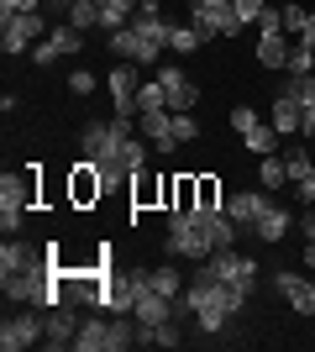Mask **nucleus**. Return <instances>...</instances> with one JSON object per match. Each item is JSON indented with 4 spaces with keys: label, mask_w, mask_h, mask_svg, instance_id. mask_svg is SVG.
Listing matches in <instances>:
<instances>
[{
    "label": "nucleus",
    "mask_w": 315,
    "mask_h": 352,
    "mask_svg": "<svg viewBox=\"0 0 315 352\" xmlns=\"http://www.w3.org/2000/svg\"><path fill=\"white\" fill-rule=\"evenodd\" d=\"M195 274L200 279H215V284H231V289H242V294L257 289V263L247 252H231V248H215L205 263H195Z\"/></svg>",
    "instance_id": "nucleus-1"
},
{
    "label": "nucleus",
    "mask_w": 315,
    "mask_h": 352,
    "mask_svg": "<svg viewBox=\"0 0 315 352\" xmlns=\"http://www.w3.org/2000/svg\"><path fill=\"white\" fill-rule=\"evenodd\" d=\"M174 258H189V263H205L210 252V226L205 221H195L189 210H168V242H163Z\"/></svg>",
    "instance_id": "nucleus-2"
},
{
    "label": "nucleus",
    "mask_w": 315,
    "mask_h": 352,
    "mask_svg": "<svg viewBox=\"0 0 315 352\" xmlns=\"http://www.w3.org/2000/svg\"><path fill=\"white\" fill-rule=\"evenodd\" d=\"M189 27L200 32V43H215V37H237V32H242L237 0H189Z\"/></svg>",
    "instance_id": "nucleus-3"
},
{
    "label": "nucleus",
    "mask_w": 315,
    "mask_h": 352,
    "mask_svg": "<svg viewBox=\"0 0 315 352\" xmlns=\"http://www.w3.org/2000/svg\"><path fill=\"white\" fill-rule=\"evenodd\" d=\"M43 337H47V310L43 305H21L16 316L0 321V347H5V352H27V347H37Z\"/></svg>",
    "instance_id": "nucleus-4"
},
{
    "label": "nucleus",
    "mask_w": 315,
    "mask_h": 352,
    "mask_svg": "<svg viewBox=\"0 0 315 352\" xmlns=\"http://www.w3.org/2000/svg\"><path fill=\"white\" fill-rule=\"evenodd\" d=\"M121 137H132V121H84V132H79V158H90V163H105L110 153L121 147Z\"/></svg>",
    "instance_id": "nucleus-5"
},
{
    "label": "nucleus",
    "mask_w": 315,
    "mask_h": 352,
    "mask_svg": "<svg viewBox=\"0 0 315 352\" xmlns=\"http://www.w3.org/2000/svg\"><path fill=\"white\" fill-rule=\"evenodd\" d=\"M148 294V268H132V274H105V300L100 310L105 316H126L137 310V300Z\"/></svg>",
    "instance_id": "nucleus-6"
},
{
    "label": "nucleus",
    "mask_w": 315,
    "mask_h": 352,
    "mask_svg": "<svg viewBox=\"0 0 315 352\" xmlns=\"http://www.w3.org/2000/svg\"><path fill=\"white\" fill-rule=\"evenodd\" d=\"M5 27H0V47L5 53H32L37 47V37H43V11H16V16H0Z\"/></svg>",
    "instance_id": "nucleus-7"
},
{
    "label": "nucleus",
    "mask_w": 315,
    "mask_h": 352,
    "mask_svg": "<svg viewBox=\"0 0 315 352\" xmlns=\"http://www.w3.org/2000/svg\"><path fill=\"white\" fill-rule=\"evenodd\" d=\"M158 85H163V95H168V111H195V100H200V85H195V79H189L184 69L163 63V69H158Z\"/></svg>",
    "instance_id": "nucleus-8"
},
{
    "label": "nucleus",
    "mask_w": 315,
    "mask_h": 352,
    "mask_svg": "<svg viewBox=\"0 0 315 352\" xmlns=\"http://www.w3.org/2000/svg\"><path fill=\"white\" fill-rule=\"evenodd\" d=\"M105 85H110V105H116V116L132 121L137 116V89H142V85H137V69H132V63H116Z\"/></svg>",
    "instance_id": "nucleus-9"
},
{
    "label": "nucleus",
    "mask_w": 315,
    "mask_h": 352,
    "mask_svg": "<svg viewBox=\"0 0 315 352\" xmlns=\"http://www.w3.org/2000/svg\"><path fill=\"white\" fill-rule=\"evenodd\" d=\"M273 289L289 300V310H300V316H315V284H310V279H300L294 268H279V274H273Z\"/></svg>",
    "instance_id": "nucleus-10"
},
{
    "label": "nucleus",
    "mask_w": 315,
    "mask_h": 352,
    "mask_svg": "<svg viewBox=\"0 0 315 352\" xmlns=\"http://www.w3.org/2000/svg\"><path fill=\"white\" fill-rule=\"evenodd\" d=\"M300 126H305V105L294 100L289 85H279L273 89V132L279 137H300Z\"/></svg>",
    "instance_id": "nucleus-11"
},
{
    "label": "nucleus",
    "mask_w": 315,
    "mask_h": 352,
    "mask_svg": "<svg viewBox=\"0 0 315 352\" xmlns=\"http://www.w3.org/2000/svg\"><path fill=\"white\" fill-rule=\"evenodd\" d=\"M47 263V248L37 252L32 242H21V236H5V248H0V279L5 274H27V268H43Z\"/></svg>",
    "instance_id": "nucleus-12"
},
{
    "label": "nucleus",
    "mask_w": 315,
    "mask_h": 352,
    "mask_svg": "<svg viewBox=\"0 0 315 352\" xmlns=\"http://www.w3.org/2000/svg\"><path fill=\"white\" fill-rule=\"evenodd\" d=\"M137 132L152 142V153H174L179 137H174V111H142L137 116Z\"/></svg>",
    "instance_id": "nucleus-13"
},
{
    "label": "nucleus",
    "mask_w": 315,
    "mask_h": 352,
    "mask_svg": "<svg viewBox=\"0 0 315 352\" xmlns=\"http://www.w3.org/2000/svg\"><path fill=\"white\" fill-rule=\"evenodd\" d=\"M100 195H105V179H100V168H95L90 158H79V168L69 174V200H74V206H95Z\"/></svg>",
    "instance_id": "nucleus-14"
},
{
    "label": "nucleus",
    "mask_w": 315,
    "mask_h": 352,
    "mask_svg": "<svg viewBox=\"0 0 315 352\" xmlns=\"http://www.w3.org/2000/svg\"><path fill=\"white\" fill-rule=\"evenodd\" d=\"M268 206H273V200H268V190H242V195H231V200H226V216L237 221L242 232H253V221L263 216Z\"/></svg>",
    "instance_id": "nucleus-15"
},
{
    "label": "nucleus",
    "mask_w": 315,
    "mask_h": 352,
    "mask_svg": "<svg viewBox=\"0 0 315 352\" xmlns=\"http://www.w3.org/2000/svg\"><path fill=\"white\" fill-rule=\"evenodd\" d=\"M74 337H79V316L69 305H53L47 310V337H43V347H74Z\"/></svg>",
    "instance_id": "nucleus-16"
},
{
    "label": "nucleus",
    "mask_w": 315,
    "mask_h": 352,
    "mask_svg": "<svg viewBox=\"0 0 315 352\" xmlns=\"http://www.w3.org/2000/svg\"><path fill=\"white\" fill-rule=\"evenodd\" d=\"M32 179H37V163H27V174L0 179V210H27L32 206Z\"/></svg>",
    "instance_id": "nucleus-17"
},
{
    "label": "nucleus",
    "mask_w": 315,
    "mask_h": 352,
    "mask_svg": "<svg viewBox=\"0 0 315 352\" xmlns=\"http://www.w3.org/2000/svg\"><path fill=\"white\" fill-rule=\"evenodd\" d=\"M174 316H179V300H168V294H142V300H137V326H163V321H174ZM184 321V316H179Z\"/></svg>",
    "instance_id": "nucleus-18"
},
{
    "label": "nucleus",
    "mask_w": 315,
    "mask_h": 352,
    "mask_svg": "<svg viewBox=\"0 0 315 352\" xmlns=\"http://www.w3.org/2000/svg\"><path fill=\"white\" fill-rule=\"evenodd\" d=\"M289 226H294V210L268 206L263 216L253 221V236H257V242H284V236H289Z\"/></svg>",
    "instance_id": "nucleus-19"
},
{
    "label": "nucleus",
    "mask_w": 315,
    "mask_h": 352,
    "mask_svg": "<svg viewBox=\"0 0 315 352\" xmlns=\"http://www.w3.org/2000/svg\"><path fill=\"white\" fill-rule=\"evenodd\" d=\"M74 352H110V316H90V321H79Z\"/></svg>",
    "instance_id": "nucleus-20"
},
{
    "label": "nucleus",
    "mask_w": 315,
    "mask_h": 352,
    "mask_svg": "<svg viewBox=\"0 0 315 352\" xmlns=\"http://www.w3.org/2000/svg\"><path fill=\"white\" fill-rule=\"evenodd\" d=\"M289 37L284 32H263V37H257V63H263V69H289Z\"/></svg>",
    "instance_id": "nucleus-21"
},
{
    "label": "nucleus",
    "mask_w": 315,
    "mask_h": 352,
    "mask_svg": "<svg viewBox=\"0 0 315 352\" xmlns=\"http://www.w3.org/2000/svg\"><path fill=\"white\" fill-rule=\"evenodd\" d=\"M142 0H100V32H121V27H132V16Z\"/></svg>",
    "instance_id": "nucleus-22"
},
{
    "label": "nucleus",
    "mask_w": 315,
    "mask_h": 352,
    "mask_svg": "<svg viewBox=\"0 0 315 352\" xmlns=\"http://www.w3.org/2000/svg\"><path fill=\"white\" fill-rule=\"evenodd\" d=\"M148 289H152V294H168V300H179V294H184L179 263H158V268H148Z\"/></svg>",
    "instance_id": "nucleus-23"
},
{
    "label": "nucleus",
    "mask_w": 315,
    "mask_h": 352,
    "mask_svg": "<svg viewBox=\"0 0 315 352\" xmlns=\"http://www.w3.org/2000/svg\"><path fill=\"white\" fill-rule=\"evenodd\" d=\"M242 142H247V153H257V158H268L273 147H279V132H273V121H268V126L257 121V126H253L247 137H242Z\"/></svg>",
    "instance_id": "nucleus-24"
},
{
    "label": "nucleus",
    "mask_w": 315,
    "mask_h": 352,
    "mask_svg": "<svg viewBox=\"0 0 315 352\" xmlns=\"http://www.w3.org/2000/svg\"><path fill=\"white\" fill-rule=\"evenodd\" d=\"M137 47H142V37H137L132 27L110 32V53H116V63H137Z\"/></svg>",
    "instance_id": "nucleus-25"
},
{
    "label": "nucleus",
    "mask_w": 315,
    "mask_h": 352,
    "mask_svg": "<svg viewBox=\"0 0 315 352\" xmlns=\"http://www.w3.org/2000/svg\"><path fill=\"white\" fill-rule=\"evenodd\" d=\"M69 27L95 32V27H100V0H74V11H69Z\"/></svg>",
    "instance_id": "nucleus-26"
},
{
    "label": "nucleus",
    "mask_w": 315,
    "mask_h": 352,
    "mask_svg": "<svg viewBox=\"0 0 315 352\" xmlns=\"http://www.w3.org/2000/svg\"><path fill=\"white\" fill-rule=\"evenodd\" d=\"M257 174H263V190H268V195H273V190H284V184H289V168H284V158H279V153H268Z\"/></svg>",
    "instance_id": "nucleus-27"
},
{
    "label": "nucleus",
    "mask_w": 315,
    "mask_h": 352,
    "mask_svg": "<svg viewBox=\"0 0 315 352\" xmlns=\"http://www.w3.org/2000/svg\"><path fill=\"white\" fill-rule=\"evenodd\" d=\"M137 347V326L126 316H110V352H132Z\"/></svg>",
    "instance_id": "nucleus-28"
},
{
    "label": "nucleus",
    "mask_w": 315,
    "mask_h": 352,
    "mask_svg": "<svg viewBox=\"0 0 315 352\" xmlns=\"http://www.w3.org/2000/svg\"><path fill=\"white\" fill-rule=\"evenodd\" d=\"M237 232H242V226L221 210V216L210 221V248H231V242H237Z\"/></svg>",
    "instance_id": "nucleus-29"
},
{
    "label": "nucleus",
    "mask_w": 315,
    "mask_h": 352,
    "mask_svg": "<svg viewBox=\"0 0 315 352\" xmlns=\"http://www.w3.org/2000/svg\"><path fill=\"white\" fill-rule=\"evenodd\" d=\"M142 111H168V95H163V85H158V79L137 89V116H142Z\"/></svg>",
    "instance_id": "nucleus-30"
},
{
    "label": "nucleus",
    "mask_w": 315,
    "mask_h": 352,
    "mask_svg": "<svg viewBox=\"0 0 315 352\" xmlns=\"http://www.w3.org/2000/svg\"><path fill=\"white\" fill-rule=\"evenodd\" d=\"M289 74H294V79L315 74V47H305V43H294V47H289Z\"/></svg>",
    "instance_id": "nucleus-31"
},
{
    "label": "nucleus",
    "mask_w": 315,
    "mask_h": 352,
    "mask_svg": "<svg viewBox=\"0 0 315 352\" xmlns=\"http://www.w3.org/2000/svg\"><path fill=\"white\" fill-rule=\"evenodd\" d=\"M168 47H174V53H195V47H200V32L174 21V27H168Z\"/></svg>",
    "instance_id": "nucleus-32"
},
{
    "label": "nucleus",
    "mask_w": 315,
    "mask_h": 352,
    "mask_svg": "<svg viewBox=\"0 0 315 352\" xmlns=\"http://www.w3.org/2000/svg\"><path fill=\"white\" fill-rule=\"evenodd\" d=\"M305 16H310V11H305V6H294V0H289V6H279V21H284V37H300V32H305Z\"/></svg>",
    "instance_id": "nucleus-33"
},
{
    "label": "nucleus",
    "mask_w": 315,
    "mask_h": 352,
    "mask_svg": "<svg viewBox=\"0 0 315 352\" xmlns=\"http://www.w3.org/2000/svg\"><path fill=\"white\" fill-rule=\"evenodd\" d=\"M284 168H289V184L310 174V153H305V142H300V147H289V153H284Z\"/></svg>",
    "instance_id": "nucleus-34"
},
{
    "label": "nucleus",
    "mask_w": 315,
    "mask_h": 352,
    "mask_svg": "<svg viewBox=\"0 0 315 352\" xmlns=\"http://www.w3.org/2000/svg\"><path fill=\"white\" fill-rule=\"evenodd\" d=\"M195 190H200V206L205 210H221V184H215L210 174H195Z\"/></svg>",
    "instance_id": "nucleus-35"
},
{
    "label": "nucleus",
    "mask_w": 315,
    "mask_h": 352,
    "mask_svg": "<svg viewBox=\"0 0 315 352\" xmlns=\"http://www.w3.org/2000/svg\"><path fill=\"white\" fill-rule=\"evenodd\" d=\"M174 137H179V142H195V137H200V121L189 116V111H174Z\"/></svg>",
    "instance_id": "nucleus-36"
},
{
    "label": "nucleus",
    "mask_w": 315,
    "mask_h": 352,
    "mask_svg": "<svg viewBox=\"0 0 315 352\" xmlns=\"http://www.w3.org/2000/svg\"><path fill=\"white\" fill-rule=\"evenodd\" d=\"M289 89H294V100H300V105H315V74H305V79L289 74Z\"/></svg>",
    "instance_id": "nucleus-37"
},
{
    "label": "nucleus",
    "mask_w": 315,
    "mask_h": 352,
    "mask_svg": "<svg viewBox=\"0 0 315 352\" xmlns=\"http://www.w3.org/2000/svg\"><path fill=\"white\" fill-rule=\"evenodd\" d=\"M231 126H237V132L247 137V132L257 126V111H253V105H231Z\"/></svg>",
    "instance_id": "nucleus-38"
},
{
    "label": "nucleus",
    "mask_w": 315,
    "mask_h": 352,
    "mask_svg": "<svg viewBox=\"0 0 315 352\" xmlns=\"http://www.w3.org/2000/svg\"><path fill=\"white\" fill-rule=\"evenodd\" d=\"M294 200H300V206H315V163H310L305 179H294Z\"/></svg>",
    "instance_id": "nucleus-39"
},
{
    "label": "nucleus",
    "mask_w": 315,
    "mask_h": 352,
    "mask_svg": "<svg viewBox=\"0 0 315 352\" xmlns=\"http://www.w3.org/2000/svg\"><path fill=\"white\" fill-rule=\"evenodd\" d=\"M263 11H268V0H237V16H242V27H247V21H257Z\"/></svg>",
    "instance_id": "nucleus-40"
},
{
    "label": "nucleus",
    "mask_w": 315,
    "mask_h": 352,
    "mask_svg": "<svg viewBox=\"0 0 315 352\" xmlns=\"http://www.w3.org/2000/svg\"><path fill=\"white\" fill-rule=\"evenodd\" d=\"M69 89H74V95H90V89H95V74L90 69H74V74H69Z\"/></svg>",
    "instance_id": "nucleus-41"
},
{
    "label": "nucleus",
    "mask_w": 315,
    "mask_h": 352,
    "mask_svg": "<svg viewBox=\"0 0 315 352\" xmlns=\"http://www.w3.org/2000/svg\"><path fill=\"white\" fill-rule=\"evenodd\" d=\"M21 221H27V210H0V232L16 236V232H21Z\"/></svg>",
    "instance_id": "nucleus-42"
},
{
    "label": "nucleus",
    "mask_w": 315,
    "mask_h": 352,
    "mask_svg": "<svg viewBox=\"0 0 315 352\" xmlns=\"http://www.w3.org/2000/svg\"><path fill=\"white\" fill-rule=\"evenodd\" d=\"M16 11H43V0H0V16H16Z\"/></svg>",
    "instance_id": "nucleus-43"
},
{
    "label": "nucleus",
    "mask_w": 315,
    "mask_h": 352,
    "mask_svg": "<svg viewBox=\"0 0 315 352\" xmlns=\"http://www.w3.org/2000/svg\"><path fill=\"white\" fill-rule=\"evenodd\" d=\"M257 32H284V21H279V11H273V6L257 16Z\"/></svg>",
    "instance_id": "nucleus-44"
},
{
    "label": "nucleus",
    "mask_w": 315,
    "mask_h": 352,
    "mask_svg": "<svg viewBox=\"0 0 315 352\" xmlns=\"http://www.w3.org/2000/svg\"><path fill=\"white\" fill-rule=\"evenodd\" d=\"M300 43H305V47H315V11L305 16V32H300Z\"/></svg>",
    "instance_id": "nucleus-45"
},
{
    "label": "nucleus",
    "mask_w": 315,
    "mask_h": 352,
    "mask_svg": "<svg viewBox=\"0 0 315 352\" xmlns=\"http://www.w3.org/2000/svg\"><path fill=\"white\" fill-rule=\"evenodd\" d=\"M43 6H47L53 16H69V11H74V0H43Z\"/></svg>",
    "instance_id": "nucleus-46"
},
{
    "label": "nucleus",
    "mask_w": 315,
    "mask_h": 352,
    "mask_svg": "<svg viewBox=\"0 0 315 352\" xmlns=\"http://www.w3.org/2000/svg\"><path fill=\"white\" fill-rule=\"evenodd\" d=\"M305 268H315V242H305Z\"/></svg>",
    "instance_id": "nucleus-47"
},
{
    "label": "nucleus",
    "mask_w": 315,
    "mask_h": 352,
    "mask_svg": "<svg viewBox=\"0 0 315 352\" xmlns=\"http://www.w3.org/2000/svg\"><path fill=\"white\" fill-rule=\"evenodd\" d=\"M305 242H315V216H305Z\"/></svg>",
    "instance_id": "nucleus-48"
}]
</instances>
